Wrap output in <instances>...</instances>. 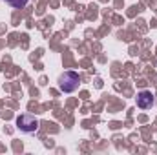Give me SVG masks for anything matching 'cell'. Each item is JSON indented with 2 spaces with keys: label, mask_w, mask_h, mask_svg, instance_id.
<instances>
[{
  "label": "cell",
  "mask_w": 157,
  "mask_h": 155,
  "mask_svg": "<svg viewBox=\"0 0 157 155\" xmlns=\"http://www.w3.org/2000/svg\"><path fill=\"white\" fill-rule=\"evenodd\" d=\"M17 124H18V128L22 130V131H26V133H31V131H35L37 128H39V120L35 119L33 115H20L17 119Z\"/></svg>",
  "instance_id": "7a4b0ae2"
},
{
  "label": "cell",
  "mask_w": 157,
  "mask_h": 155,
  "mask_svg": "<svg viewBox=\"0 0 157 155\" xmlns=\"http://www.w3.org/2000/svg\"><path fill=\"white\" fill-rule=\"evenodd\" d=\"M6 4H9L11 7H15V9H20V7H24L29 0H4Z\"/></svg>",
  "instance_id": "277c9868"
},
{
  "label": "cell",
  "mask_w": 157,
  "mask_h": 155,
  "mask_svg": "<svg viewBox=\"0 0 157 155\" xmlns=\"http://www.w3.org/2000/svg\"><path fill=\"white\" fill-rule=\"evenodd\" d=\"M137 106L143 108V110L152 108L154 106V95H152V91H141L137 95Z\"/></svg>",
  "instance_id": "3957f363"
},
{
  "label": "cell",
  "mask_w": 157,
  "mask_h": 155,
  "mask_svg": "<svg viewBox=\"0 0 157 155\" xmlns=\"http://www.w3.org/2000/svg\"><path fill=\"white\" fill-rule=\"evenodd\" d=\"M78 84H80V77L75 71H66L62 77L59 78V86H60V89L64 93H73L78 88Z\"/></svg>",
  "instance_id": "6da1fadb"
}]
</instances>
